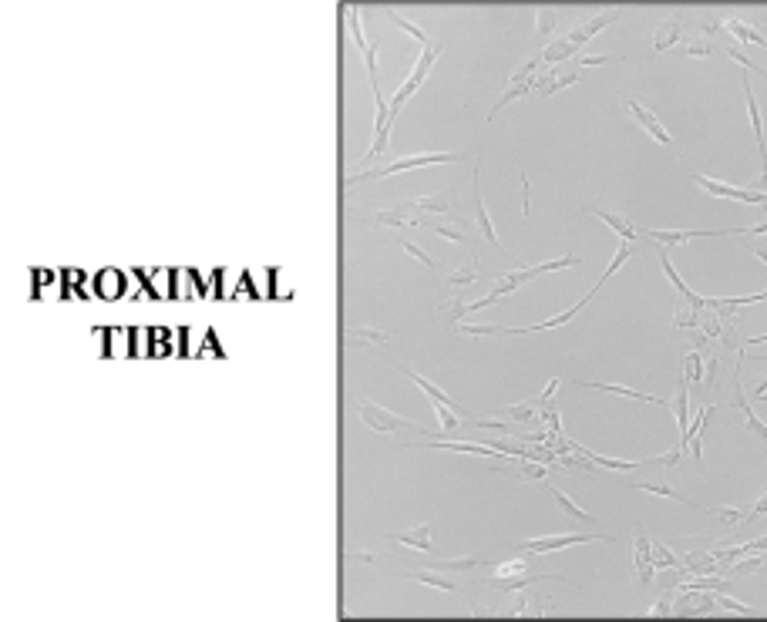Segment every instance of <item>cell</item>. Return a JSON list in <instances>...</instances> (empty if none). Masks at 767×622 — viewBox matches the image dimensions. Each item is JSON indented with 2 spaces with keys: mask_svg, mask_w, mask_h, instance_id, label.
I'll list each match as a JSON object with an SVG mask.
<instances>
[{
  "mask_svg": "<svg viewBox=\"0 0 767 622\" xmlns=\"http://www.w3.org/2000/svg\"><path fill=\"white\" fill-rule=\"evenodd\" d=\"M613 58H569V61H556L552 68H545L542 74H535V88L539 95H556L559 88L576 85L586 68H596V64H609Z\"/></svg>",
  "mask_w": 767,
  "mask_h": 622,
  "instance_id": "cell-1",
  "label": "cell"
},
{
  "mask_svg": "<svg viewBox=\"0 0 767 622\" xmlns=\"http://www.w3.org/2000/svg\"><path fill=\"white\" fill-rule=\"evenodd\" d=\"M461 155L458 152H421V155H404V159H394L381 165V169H364V172H350L347 175V185H357V182H371V179H387V175H397V172H408V169H424V165H448V162H458Z\"/></svg>",
  "mask_w": 767,
  "mask_h": 622,
  "instance_id": "cell-2",
  "label": "cell"
},
{
  "mask_svg": "<svg viewBox=\"0 0 767 622\" xmlns=\"http://www.w3.org/2000/svg\"><path fill=\"white\" fill-rule=\"evenodd\" d=\"M613 17L616 14H596L593 21H586V24H579V27H572L569 34H562L559 41H552L549 48L542 51V61L545 64H556V61H569L572 54H579V48L582 44L589 41V37H596L599 31H603L606 24H613Z\"/></svg>",
  "mask_w": 767,
  "mask_h": 622,
  "instance_id": "cell-3",
  "label": "cell"
},
{
  "mask_svg": "<svg viewBox=\"0 0 767 622\" xmlns=\"http://www.w3.org/2000/svg\"><path fill=\"white\" fill-rule=\"evenodd\" d=\"M438 54H441V48H438L434 41L424 44L421 58H418V64L411 68L408 81H404V85L394 91V98L387 101V125H394V118L401 115V105H404V101H408L411 95H418V88L424 85V81H428V74H431V68H434V61H438Z\"/></svg>",
  "mask_w": 767,
  "mask_h": 622,
  "instance_id": "cell-4",
  "label": "cell"
},
{
  "mask_svg": "<svg viewBox=\"0 0 767 622\" xmlns=\"http://www.w3.org/2000/svg\"><path fill=\"white\" fill-rule=\"evenodd\" d=\"M357 417L364 421L371 431H381V434H401V431H421V424L408 421V417L387 411L384 404H374V401H357Z\"/></svg>",
  "mask_w": 767,
  "mask_h": 622,
  "instance_id": "cell-5",
  "label": "cell"
},
{
  "mask_svg": "<svg viewBox=\"0 0 767 622\" xmlns=\"http://www.w3.org/2000/svg\"><path fill=\"white\" fill-rule=\"evenodd\" d=\"M697 185L704 192L717 199H730V202H747V206H767V192L764 189H737V185H727V182H717L710 175H697Z\"/></svg>",
  "mask_w": 767,
  "mask_h": 622,
  "instance_id": "cell-6",
  "label": "cell"
},
{
  "mask_svg": "<svg viewBox=\"0 0 767 622\" xmlns=\"http://www.w3.org/2000/svg\"><path fill=\"white\" fill-rule=\"evenodd\" d=\"M582 542H613V538L589 535V532H566V535H552V538H529V542H522L519 549L542 555V552H559V549H569V545H582Z\"/></svg>",
  "mask_w": 767,
  "mask_h": 622,
  "instance_id": "cell-7",
  "label": "cell"
},
{
  "mask_svg": "<svg viewBox=\"0 0 767 622\" xmlns=\"http://www.w3.org/2000/svg\"><path fill=\"white\" fill-rule=\"evenodd\" d=\"M347 21H350V37H354L360 58H364V64H367V74H371V88L381 91V88H377V44H371L364 37V27H360V11H357V7H347Z\"/></svg>",
  "mask_w": 767,
  "mask_h": 622,
  "instance_id": "cell-8",
  "label": "cell"
},
{
  "mask_svg": "<svg viewBox=\"0 0 767 622\" xmlns=\"http://www.w3.org/2000/svg\"><path fill=\"white\" fill-rule=\"evenodd\" d=\"M623 105L630 108V115L636 118V125H640L643 132L653 138V142H660V145H673L670 132H667V128H663V122H660V118L653 115L650 108L643 105V101H636V98H623Z\"/></svg>",
  "mask_w": 767,
  "mask_h": 622,
  "instance_id": "cell-9",
  "label": "cell"
},
{
  "mask_svg": "<svg viewBox=\"0 0 767 622\" xmlns=\"http://www.w3.org/2000/svg\"><path fill=\"white\" fill-rule=\"evenodd\" d=\"M391 337H394L391 330H374V327H347L344 330V343H350V347H360V350L384 347V343H391Z\"/></svg>",
  "mask_w": 767,
  "mask_h": 622,
  "instance_id": "cell-10",
  "label": "cell"
},
{
  "mask_svg": "<svg viewBox=\"0 0 767 622\" xmlns=\"http://www.w3.org/2000/svg\"><path fill=\"white\" fill-rule=\"evenodd\" d=\"M710 414H714V404H707L704 411L697 414V421H693V424L687 427V434H683V438H680V448L687 451V444H690V451H693V458H697V461H704V444H700V431H704V427H707Z\"/></svg>",
  "mask_w": 767,
  "mask_h": 622,
  "instance_id": "cell-11",
  "label": "cell"
},
{
  "mask_svg": "<svg viewBox=\"0 0 767 622\" xmlns=\"http://www.w3.org/2000/svg\"><path fill=\"white\" fill-rule=\"evenodd\" d=\"M650 239L663 246H673V243H687V239H697V236H724V232H710V229H650L646 232Z\"/></svg>",
  "mask_w": 767,
  "mask_h": 622,
  "instance_id": "cell-12",
  "label": "cell"
},
{
  "mask_svg": "<svg viewBox=\"0 0 767 622\" xmlns=\"http://www.w3.org/2000/svg\"><path fill=\"white\" fill-rule=\"evenodd\" d=\"M734 407H737V411L744 414V424H747V431H754L757 438H764V441H767V424L761 421V417L754 414V407H751V401H747V394H744V387H741V384L734 387Z\"/></svg>",
  "mask_w": 767,
  "mask_h": 622,
  "instance_id": "cell-13",
  "label": "cell"
},
{
  "mask_svg": "<svg viewBox=\"0 0 767 622\" xmlns=\"http://www.w3.org/2000/svg\"><path fill=\"white\" fill-rule=\"evenodd\" d=\"M656 575V562H653V542L650 538H636V579L640 582H653Z\"/></svg>",
  "mask_w": 767,
  "mask_h": 622,
  "instance_id": "cell-14",
  "label": "cell"
},
{
  "mask_svg": "<svg viewBox=\"0 0 767 622\" xmlns=\"http://www.w3.org/2000/svg\"><path fill=\"white\" fill-rule=\"evenodd\" d=\"M724 31H727L730 37H737L741 44H761V48H767V37L757 34L751 24L741 21V17H724Z\"/></svg>",
  "mask_w": 767,
  "mask_h": 622,
  "instance_id": "cell-15",
  "label": "cell"
},
{
  "mask_svg": "<svg viewBox=\"0 0 767 622\" xmlns=\"http://www.w3.org/2000/svg\"><path fill=\"white\" fill-rule=\"evenodd\" d=\"M683 377H687V384H707V360L700 347L683 357Z\"/></svg>",
  "mask_w": 767,
  "mask_h": 622,
  "instance_id": "cell-16",
  "label": "cell"
},
{
  "mask_svg": "<svg viewBox=\"0 0 767 622\" xmlns=\"http://www.w3.org/2000/svg\"><path fill=\"white\" fill-rule=\"evenodd\" d=\"M475 219H478V229L485 232V239L488 243H498V232H495V226H492V216H488V206H485V199H482V179H478V172H475Z\"/></svg>",
  "mask_w": 767,
  "mask_h": 622,
  "instance_id": "cell-17",
  "label": "cell"
},
{
  "mask_svg": "<svg viewBox=\"0 0 767 622\" xmlns=\"http://www.w3.org/2000/svg\"><path fill=\"white\" fill-rule=\"evenodd\" d=\"M414 209H424V212H438V216H451V209H455V202H451L448 192H434V196H418L411 199Z\"/></svg>",
  "mask_w": 767,
  "mask_h": 622,
  "instance_id": "cell-18",
  "label": "cell"
},
{
  "mask_svg": "<svg viewBox=\"0 0 767 622\" xmlns=\"http://www.w3.org/2000/svg\"><path fill=\"white\" fill-rule=\"evenodd\" d=\"M593 216H599V219H603L609 229H616V232H619V239H623V243H633V239L640 236V232H636V226H633V222H626L623 216H616V212H606V209H596V206H593Z\"/></svg>",
  "mask_w": 767,
  "mask_h": 622,
  "instance_id": "cell-19",
  "label": "cell"
},
{
  "mask_svg": "<svg viewBox=\"0 0 767 622\" xmlns=\"http://www.w3.org/2000/svg\"><path fill=\"white\" fill-rule=\"evenodd\" d=\"M680 34H683L680 17H670V21H667V24H660V31H656V37H653V48H656V51H667V48H673V44L680 41Z\"/></svg>",
  "mask_w": 767,
  "mask_h": 622,
  "instance_id": "cell-20",
  "label": "cell"
},
{
  "mask_svg": "<svg viewBox=\"0 0 767 622\" xmlns=\"http://www.w3.org/2000/svg\"><path fill=\"white\" fill-rule=\"evenodd\" d=\"M394 538V542H401V545H408V549H418V552H434L431 549V532H428V528H411V532H401V535H391Z\"/></svg>",
  "mask_w": 767,
  "mask_h": 622,
  "instance_id": "cell-21",
  "label": "cell"
},
{
  "mask_svg": "<svg viewBox=\"0 0 767 622\" xmlns=\"http://www.w3.org/2000/svg\"><path fill=\"white\" fill-rule=\"evenodd\" d=\"M579 387H593V391H606V394H619V397H636V401H646V404H663L660 397H650V394L633 391V387H623V384H586V380H579Z\"/></svg>",
  "mask_w": 767,
  "mask_h": 622,
  "instance_id": "cell-22",
  "label": "cell"
},
{
  "mask_svg": "<svg viewBox=\"0 0 767 622\" xmlns=\"http://www.w3.org/2000/svg\"><path fill=\"white\" fill-rule=\"evenodd\" d=\"M512 475H519L525 481H549V468L542 461H532V458H519L515 468H508Z\"/></svg>",
  "mask_w": 767,
  "mask_h": 622,
  "instance_id": "cell-23",
  "label": "cell"
},
{
  "mask_svg": "<svg viewBox=\"0 0 767 622\" xmlns=\"http://www.w3.org/2000/svg\"><path fill=\"white\" fill-rule=\"evenodd\" d=\"M545 488L552 491V498L559 501V505H562V512H566L569 518H576V522H589V525H593V515H589V512H582V508H579L576 501H572L569 495H566V491H559L556 485H549V481H545Z\"/></svg>",
  "mask_w": 767,
  "mask_h": 622,
  "instance_id": "cell-24",
  "label": "cell"
},
{
  "mask_svg": "<svg viewBox=\"0 0 767 622\" xmlns=\"http://www.w3.org/2000/svg\"><path fill=\"white\" fill-rule=\"evenodd\" d=\"M434 414H438L441 434H458V431H461V414H458V407L434 401Z\"/></svg>",
  "mask_w": 767,
  "mask_h": 622,
  "instance_id": "cell-25",
  "label": "cell"
},
{
  "mask_svg": "<svg viewBox=\"0 0 767 622\" xmlns=\"http://www.w3.org/2000/svg\"><path fill=\"white\" fill-rule=\"evenodd\" d=\"M687 404H690V397H687V377H683L680 387H677V404H673V414H677V427H680V438L687 434V427H690V411H687Z\"/></svg>",
  "mask_w": 767,
  "mask_h": 622,
  "instance_id": "cell-26",
  "label": "cell"
},
{
  "mask_svg": "<svg viewBox=\"0 0 767 622\" xmlns=\"http://www.w3.org/2000/svg\"><path fill=\"white\" fill-rule=\"evenodd\" d=\"M408 579L424 582V586H434V589H441V592H458V589H455V582L445 579V575H441L438 569H428V572H408Z\"/></svg>",
  "mask_w": 767,
  "mask_h": 622,
  "instance_id": "cell-27",
  "label": "cell"
},
{
  "mask_svg": "<svg viewBox=\"0 0 767 622\" xmlns=\"http://www.w3.org/2000/svg\"><path fill=\"white\" fill-rule=\"evenodd\" d=\"M408 377L414 380V384H418V387H421V391H424V394H428V397H431V401H438V404H451V407H458V404H455V401H451V397L445 394V391H441V387H438V384H431V380H428V377H421V374H418V370H411V367H408Z\"/></svg>",
  "mask_w": 767,
  "mask_h": 622,
  "instance_id": "cell-28",
  "label": "cell"
},
{
  "mask_svg": "<svg viewBox=\"0 0 767 622\" xmlns=\"http://www.w3.org/2000/svg\"><path fill=\"white\" fill-rule=\"evenodd\" d=\"M374 222H381V226H421V219H411V216H401L397 209H374L371 212Z\"/></svg>",
  "mask_w": 767,
  "mask_h": 622,
  "instance_id": "cell-29",
  "label": "cell"
},
{
  "mask_svg": "<svg viewBox=\"0 0 767 622\" xmlns=\"http://www.w3.org/2000/svg\"><path fill=\"white\" fill-rule=\"evenodd\" d=\"M710 515H714L717 522H724V525H744V522H747V515L741 512V508H730V505L710 508Z\"/></svg>",
  "mask_w": 767,
  "mask_h": 622,
  "instance_id": "cell-30",
  "label": "cell"
},
{
  "mask_svg": "<svg viewBox=\"0 0 767 622\" xmlns=\"http://www.w3.org/2000/svg\"><path fill=\"white\" fill-rule=\"evenodd\" d=\"M653 562H656V569H680V559L673 555L667 545H660V542H653Z\"/></svg>",
  "mask_w": 767,
  "mask_h": 622,
  "instance_id": "cell-31",
  "label": "cell"
},
{
  "mask_svg": "<svg viewBox=\"0 0 767 622\" xmlns=\"http://www.w3.org/2000/svg\"><path fill=\"white\" fill-rule=\"evenodd\" d=\"M552 31H556V11H549V7H542V11L535 14V34H539L542 41H545V37H549Z\"/></svg>",
  "mask_w": 767,
  "mask_h": 622,
  "instance_id": "cell-32",
  "label": "cell"
},
{
  "mask_svg": "<svg viewBox=\"0 0 767 622\" xmlns=\"http://www.w3.org/2000/svg\"><path fill=\"white\" fill-rule=\"evenodd\" d=\"M387 17H391V24H394V27H401V31H408V34L414 37V41L428 44V34H424V31H421V27H418V24H414V21H408V17H401V14H397V11H391V14H387Z\"/></svg>",
  "mask_w": 767,
  "mask_h": 622,
  "instance_id": "cell-33",
  "label": "cell"
},
{
  "mask_svg": "<svg viewBox=\"0 0 767 622\" xmlns=\"http://www.w3.org/2000/svg\"><path fill=\"white\" fill-rule=\"evenodd\" d=\"M401 249H404V253H408L411 259H414V263H421V266H428V269H434V266H438V263H434V259L428 256V253H424V249H421L418 243H411V239H401Z\"/></svg>",
  "mask_w": 767,
  "mask_h": 622,
  "instance_id": "cell-34",
  "label": "cell"
},
{
  "mask_svg": "<svg viewBox=\"0 0 767 622\" xmlns=\"http://www.w3.org/2000/svg\"><path fill=\"white\" fill-rule=\"evenodd\" d=\"M482 280V269L471 266V269H458V273L448 276V286H468V283H478Z\"/></svg>",
  "mask_w": 767,
  "mask_h": 622,
  "instance_id": "cell-35",
  "label": "cell"
},
{
  "mask_svg": "<svg viewBox=\"0 0 767 622\" xmlns=\"http://www.w3.org/2000/svg\"><path fill=\"white\" fill-rule=\"evenodd\" d=\"M633 488H640V491H653V495H660V498H673V501H683V505H693V501L687 498V495H680V491H673V488H667V485H633Z\"/></svg>",
  "mask_w": 767,
  "mask_h": 622,
  "instance_id": "cell-36",
  "label": "cell"
},
{
  "mask_svg": "<svg viewBox=\"0 0 767 622\" xmlns=\"http://www.w3.org/2000/svg\"><path fill=\"white\" fill-rule=\"evenodd\" d=\"M438 313H441V317H451V323H455V327H458L461 317H465V313H468V303H461L458 296H455V300H448L445 306H441Z\"/></svg>",
  "mask_w": 767,
  "mask_h": 622,
  "instance_id": "cell-37",
  "label": "cell"
},
{
  "mask_svg": "<svg viewBox=\"0 0 767 622\" xmlns=\"http://www.w3.org/2000/svg\"><path fill=\"white\" fill-rule=\"evenodd\" d=\"M717 609H727V612H751V606L737 602L734 596H727V592H717Z\"/></svg>",
  "mask_w": 767,
  "mask_h": 622,
  "instance_id": "cell-38",
  "label": "cell"
},
{
  "mask_svg": "<svg viewBox=\"0 0 767 622\" xmlns=\"http://www.w3.org/2000/svg\"><path fill=\"white\" fill-rule=\"evenodd\" d=\"M434 232H438L441 239H451V243H465V232L458 226H434Z\"/></svg>",
  "mask_w": 767,
  "mask_h": 622,
  "instance_id": "cell-39",
  "label": "cell"
},
{
  "mask_svg": "<svg viewBox=\"0 0 767 622\" xmlns=\"http://www.w3.org/2000/svg\"><path fill=\"white\" fill-rule=\"evenodd\" d=\"M761 515H767V495H761L754 501V508L747 512V522H754V518H761Z\"/></svg>",
  "mask_w": 767,
  "mask_h": 622,
  "instance_id": "cell-40",
  "label": "cell"
},
{
  "mask_svg": "<svg viewBox=\"0 0 767 622\" xmlns=\"http://www.w3.org/2000/svg\"><path fill=\"white\" fill-rule=\"evenodd\" d=\"M673 609V602H670V592H667V599H660L656 606H650V616H663V612H670Z\"/></svg>",
  "mask_w": 767,
  "mask_h": 622,
  "instance_id": "cell-41",
  "label": "cell"
},
{
  "mask_svg": "<svg viewBox=\"0 0 767 622\" xmlns=\"http://www.w3.org/2000/svg\"><path fill=\"white\" fill-rule=\"evenodd\" d=\"M350 559H360V562H374L377 555H371V552H350Z\"/></svg>",
  "mask_w": 767,
  "mask_h": 622,
  "instance_id": "cell-42",
  "label": "cell"
},
{
  "mask_svg": "<svg viewBox=\"0 0 767 622\" xmlns=\"http://www.w3.org/2000/svg\"><path fill=\"white\" fill-rule=\"evenodd\" d=\"M751 253L761 259V263H767V246H751Z\"/></svg>",
  "mask_w": 767,
  "mask_h": 622,
  "instance_id": "cell-43",
  "label": "cell"
},
{
  "mask_svg": "<svg viewBox=\"0 0 767 622\" xmlns=\"http://www.w3.org/2000/svg\"><path fill=\"white\" fill-rule=\"evenodd\" d=\"M751 343H767V337H754Z\"/></svg>",
  "mask_w": 767,
  "mask_h": 622,
  "instance_id": "cell-44",
  "label": "cell"
},
{
  "mask_svg": "<svg viewBox=\"0 0 767 622\" xmlns=\"http://www.w3.org/2000/svg\"><path fill=\"white\" fill-rule=\"evenodd\" d=\"M761 401H767V394H764V397H761Z\"/></svg>",
  "mask_w": 767,
  "mask_h": 622,
  "instance_id": "cell-45",
  "label": "cell"
}]
</instances>
